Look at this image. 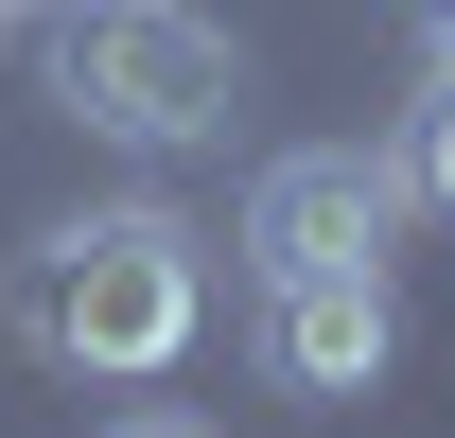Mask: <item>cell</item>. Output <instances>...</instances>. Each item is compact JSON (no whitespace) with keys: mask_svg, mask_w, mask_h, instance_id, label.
Here are the masks:
<instances>
[{"mask_svg":"<svg viewBox=\"0 0 455 438\" xmlns=\"http://www.w3.org/2000/svg\"><path fill=\"white\" fill-rule=\"evenodd\" d=\"M0 333H18L36 369H70V385H158L175 351L211 333V246L175 211H70V228L18 246Z\"/></svg>","mask_w":455,"mask_h":438,"instance_id":"cell-1","label":"cell"},{"mask_svg":"<svg viewBox=\"0 0 455 438\" xmlns=\"http://www.w3.org/2000/svg\"><path fill=\"white\" fill-rule=\"evenodd\" d=\"M36 53H53V106L88 141H123V158H193V141L245 123V53L193 0H53Z\"/></svg>","mask_w":455,"mask_h":438,"instance_id":"cell-2","label":"cell"},{"mask_svg":"<svg viewBox=\"0 0 455 438\" xmlns=\"http://www.w3.org/2000/svg\"><path fill=\"white\" fill-rule=\"evenodd\" d=\"M403 211H420L403 158H368V141H298V158L245 175V280H315V264H368V280H386Z\"/></svg>","mask_w":455,"mask_h":438,"instance_id":"cell-3","label":"cell"},{"mask_svg":"<svg viewBox=\"0 0 455 438\" xmlns=\"http://www.w3.org/2000/svg\"><path fill=\"white\" fill-rule=\"evenodd\" d=\"M245 369L281 403H368L403 369V298L368 264H315V280H245Z\"/></svg>","mask_w":455,"mask_h":438,"instance_id":"cell-4","label":"cell"},{"mask_svg":"<svg viewBox=\"0 0 455 438\" xmlns=\"http://www.w3.org/2000/svg\"><path fill=\"white\" fill-rule=\"evenodd\" d=\"M403 193H420V211H455V53L420 70V106H403Z\"/></svg>","mask_w":455,"mask_h":438,"instance_id":"cell-5","label":"cell"},{"mask_svg":"<svg viewBox=\"0 0 455 438\" xmlns=\"http://www.w3.org/2000/svg\"><path fill=\"white\" fill-rule=\"evenodd\" d=\"M106 438H211V421H175V403H123V421Z\"/></svg>","mask_w":455,"mask_h":438,"instance_id":"cell-6","label":"cell"},{"mask_svg":"<svg viewBox=\"0 0 455 438\" xmlns=\"http://www.w3.org/2000/svg\"><path fill=\"white\" fill-rule=\"evenodd\" d=\"M0 18H53V0H0Z\"/></svg>","mask_w":455,"mask_h":438,"instance_id":"cell-7","label":"cell"},{"mask_svg":"<svg viewBox=\"0 0 455 438\" xmlns=\"http://www.w3.org/2000/svg\"><path fill=\"white\" fill-rule=\"evenodd\" d=\"M438 53H455V0H438Z\"/></svg>","mask_w":455,"mask_h":438,"instance_id":"cell-8","label":"cell"}]
</instances>
